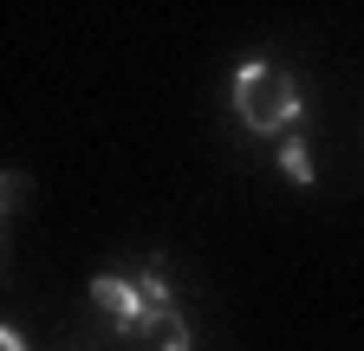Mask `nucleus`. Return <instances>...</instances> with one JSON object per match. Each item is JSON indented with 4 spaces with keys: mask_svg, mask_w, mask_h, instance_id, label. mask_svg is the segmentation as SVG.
Returning <instances> with one entry per match:
<instances>
[{
    "mask_svg": "<svg viewBox=\"0 0 364 351\" xmlns=\"http://www.w3.org/2000/svg\"><path fill=\"white\" fill-rule=\"evenodd\" d=\"M150 345L156 351H189V319H182V313H163L156 332H150Z\"/></svg>",
    "mask_w": 364,
    "mask_h": 351,
    "instance_id": "20e7f679",
    "label": "nucleus"
},
{
    "mask_svg": "<svg viewBox=\"0 0 364 351\" xmlns=\"http://www.w3.org/2000/svg\"><path fill=\"white\" fill-rule=\"evenodd\" d=\"M280 169H287V183L312 189V150H306V137H287L280 144Z\"/></svg>",
    "mask_w": 364,
    "mask_h": 351,
    "instance_id": "7ed1b4c3",
    "label": "nucleus"
},
{
    "mask_svg": "<svg viewBox=\"0 0 364 351\" xmlns=\"http://www.w3.org/2000/svg\"><path fill=\"white\" fill-rule=\"evenodd\" d=\"M0 351H26V338H20L14 325H0Z\"/></svg>",
    "mask_w": 364,
    "mask_h": 351,
    "instance_id": "39448f33",
    "label": "nucleus"
},
{
    "mask_svg": "<svg viewBox=\"0 0 364 351\" xmlns=\"http://www.w3.org/2000/svg\"><path fill=\"white\" fill-rule=\"evenodd\" d=\"M91 299H98V313H111V325H117L124 338H150V332H156V319H163V313H176L163 267H144L136 280L98 274V280H91Z\"/></svg>",
    "mask_w": 364,
    "mask_h": 351,
    "instance_id": "f257e3e1",
    "label": "nucleus"
},
{
    "mask_svg": "<svg viewBox=\"0 0 364 351\" xmlns=\"http://www.w3.org/2000/svg\"><path fill=\"white\" fill-rule=\"evenodd\" d=\"M235 111L247 130H260V137H273V130H287L306 104H299V85L280 72V65H267V59H247L235 72Z\"/></svg>",
    "mask_w": 364,
    "mask_h": 351,
    "instance_id": "f03ea898",
    "label": "nucleus"
}]
</instances>
